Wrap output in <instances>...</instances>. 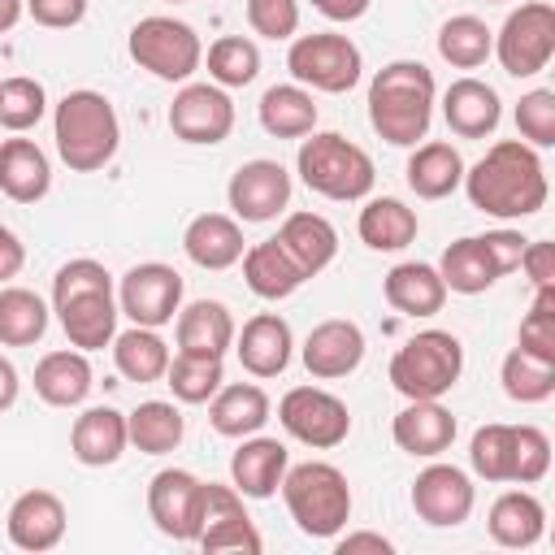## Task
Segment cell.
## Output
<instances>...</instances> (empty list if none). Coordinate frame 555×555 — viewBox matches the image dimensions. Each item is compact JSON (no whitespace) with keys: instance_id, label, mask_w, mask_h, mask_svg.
Returning <instances> with one entry per match:
<instances>
[{"instance_id":"44dd1931","label":"cell","mask_w":555,"mask_h":555,"mask_svg":"<svg viewBox=\"0 0 555 555\" xmlns=\"http://www.w3.org/2000/svg\"><path fill=\"white\" fill-rule=\"evenodd\" d=\"M390 438L416 460H438L455 442V416L438 399H408V408L390 421Z\"/></svg>"},{"instance_id":"7dc6e473","label":"cell","mask_w":555,"mask_h":555,"mask_svg":"<svg viewBox=\"0 0 555 555\" xmlns=\"http://www.w3.org/2000/svg\"><path fill=\"white\" fill-rule=\"evenodd\" d=\"M516 347L529 351V356H538V360H551V364H555V286H538V291H533V304H529V312L520 317Z\"/></svg>"},{"instance_id":"d590c367","label":"cell","mask_w":555,"mask_h":555,"mask_svg":"<svg viewBox=\"0 0 555 555\" xmlns=\"http://www.w3.org/2000/svg\"><path fill=\"white\" fill-rule=\"evenodd\" d=\"M356 230H360V243L373 251H403L416 238L421 221H416V208H408L395 195H382V199H369L360 208Z\"/></svg>"},{"instance_id":"7a4b0ae2","label":"cell","mask_w":555,"mask_h":555,"mask_svg":"<svg viewBox=\"0 0 555 555\" xmlns=\"http://www.w3.org/2000/svg\"><path fill=\"white\" fill-rule=\"evenodd\" d=\"M52 312L78 351H100L117 334V299H113V278L100 260H69L52 278Z\"/></svg>"},{"instance_id":"8992f818","label":"cell","mask_w":555,"mask_h":555,"mask_svg":"<svg viewBox=\"0 0 555 555\" xmlns=\"http://www.w3.org/2000/svg\"><path fill=\"white\" fill-rule=\"evenodd\" d=\"M295 169H299V178H304L308 191H317V195H325V199H338V204L364 199V195L373 191V182H377L373 156H369L360 143L343 139V134H334V130H321V134L312 130V134H304L299 156H295Z\"/></svg>"},{"instance_id":"836d02e7","label":"cell","mask_w":555,"mask_h":555,"mask_svg":"<svg viewBox=\"0 0 555 555\" xmlns=\"http://www.w3.org/2000/svg\"><path fill=\"white\" fill-rule=\"evenodd\" d=\"M438 278H442V286L455 291V295H481V291H490L503 273H499V264H494L486 238H481V234H468V238H455V243L442 251Z\"/></svg>"},{"instance_id":"94428289","label":"cell","mask_w":555,"mask_h":555,"mask_svg":"<svg viewBox=\"0 0 555 555\" xmlns=\"http://www.w3.org/2000/svg\"><path fill=\"white\" fill-rule=\"evenodd\" d=\"M486 4H507V0H486Z\"/></svg>"},{"instance_id":"e575fe53","label":"cell","mask_w":555,"mask_h":555,"mask_svg":"<svg viewBox=\"0 0 555 555\" xmlns=\"http://www.w3.org/2000/svg\"><path fill=\"white\" fill-rule=\"evenodd\" d=\"M260 113V126L273 134V139H304L317 130V100L308 87L299 82H278L260 95L256 104Z\"/></svg>"},{"instance_id":"9f6ffc18","label":"cell","mask_w":555,"mask_h":555,"mask_svg":"<svg viewBox=\"0 0 555 555\" xmlns=\"http://www.w3.org/2000/svg\"><path fill=\"white\" fill-rule=\"evenodd\" d=\"M321 17H330V22H356V17H364L369 13V4L373 0H308Z\"/></svg>"},{"instance_id":"9c48e42d","label":"cell","mask_w":555,"mask_h":555,"mask_svg":"<svg viewBox=\"0 0 555 555\" xmlns=\"http://www.w3.org/2000/svg\"><path fill=\"white\" fill-rule=\"evenodd\" d=\"M286 69L299 87L325 91V95H343L360 82L364 74V56L347 35L334 30H317V35H295L291 52H286Z\"/></svg>"},{"instance_id":"b9f144b4","label":"cell","mask_w":555,"mask_h":555,"mask_svg":"<svg viewBox=\"0 0 555 555\" xmlns=\"http://www.w3.org/2000/svg\"><path fill=\"white\" fill-rule=\"evenodd\" d=\"M165 386L173 390V399H178V403H208V399L225 386L221 356H191V351L169 356Z\"/></svg>"},{"instance_id":"c3c4849f","label":"cell","mask_w":555,"mask_h":555,"mask_svg":"<svg viewBox=\"0 0 555 555\" xmlns=\"http://www.w3.org/2000/svg\"><path fill=\"white\" fill-rule=\"evenodd\" d=\"M516 130L529 147H555V91L533 87L516 104Z\"/></svg>"},{"instance_id":"ee69618b","label":"cell","mask_w":555,"mask_h":555,"mask_svg":"<svg viewBox=\"0 0 555 555\" xmlns=\"http://www.w3.org/2000/svg\"><path fill=\"white\" fill-rule=\"evenodd\" d=\"M260 74V48L247 35H221L208 43V78L217 87H247Z\"/></svg>"},{"instance_id":"6f0895ef","label":"cell","mask_w":555,"mask_h":555,"mask_svg":"<svg viewBox=\"0 0 555 555\" xmlns=\"http://www.w3.org/2000/svg\"><path fill=\"white\" fill-rule=\"evenodd\" d=\"M356 551H377V555H390V551H395V542H390V538H382V533H369V529L338 538V555H356Z\"/></svg>"},{"instance_id":"ab89813d","label":"cell","mask_w":555,"mask_h":555,"mask_svg":"<svg viewBox=\"0 0 555 555\" xmlns=\"http://www.w3.org/2000/svg\"><path fill=\"white\" fill-rule=\"evenodd\" d=\"M490 52H494V30H490L481 17L455 13V17L442 22V30H438V56H442L447 65H455V69H477V65L490 61Z\"/></svg>"},{"instance_id":"6da1fadb","label":"cell","mask_w":555,"mask_h":555,"mask_svg":"<svg viewBox=\"0 0 555 555\" xmlns=\"http://www.w3.org/2000/svg\"><path fill=\"white\" fill-rule=\"evenodd\" d=\"M460 186L468 191L473 208L499 221L533 217L546 204V169L538 147H529L525 139H499L473 169H464Z\"/></svg>"},{"instance_id":"f907efd6","label":"cell","mask_w":555,"mask_h":555,"mask_svg":"<svg viewBox=\"0 0 555 555\" xmlns=\"http://www.w3.org/2000/svg\"><path fill=\"white\" fill-rule=\"evenodd\" d=\"M247 26L264 39H295L299 30V0H247Z\"/></svg>"},{"instance_id":"bcb514c9","label":"cell","mask_w":555,"mask_h":555,"mask_svg":"<svg viewBox=\"0 0 555 555\" xmlns=\"http://www.w3.org/2000/svg\"><path fill=\"white\" fill-rule=\"evenodd\" d=\"M512 451H516V425H481L468 442V464L481 481H512Z\"/></svg>"},{"instance_id":"8fae6325","label":"cell","mask_w":555,"mask_h":555,"mask_svg":"<svg viewBox=\"0 0 555 555\" xmlns=\"http://www.w3.org/2000/svg\"><path fill=\"white\" fill-rule=\"evenodd\" d=\"M278 421H282V429L295 442H304L312 451H334L351 434L347 403L338 395L321 390V386H295V390H286L282 403H278Z\"/></svg>"},{"instance_id":"484cf974","label":"cell","mask_w":555,"mask_h":555,"mask_svg":"<svg viewBox=\"0 0 555 555\" xmlns=\"http://www.w3.org/2000/svg\"><path fill=\"white\" fill-rule=\"evenodd\" d=\"M0 191L13 204H39L52 191V165L35 139L0 143Z\"/></svg>"},{"instance_id":"7402d4cb","label":"cell","mask_w":555,"mask_h":555,"mask_svg":"<svg viewBox=\"0 0 555 555\" xmlns=\"http://www.w3.org/2000/svg\"><path fill=\"white\" fill-rule=\"evenodd\" d=\"M234 351H238V364H243L251 377H278V373H286V364H291L295 334H291L286 317H278V312H256L251 321H243V334H234Z\"/></svg>"},{"instance_id":"ac0fdd59","label":"cell","mask_w":555,"mask_h":555,"mask_svg":"<svg viewBox=\"0 0 555 555\" xmlns=\"http://www.w3.org/2000/svg\"><path fill=\"white\" fill-rule=\"evenodd\" d=\"M304 369L317 377V382H338L347 373L360 369L364 360V330L347 317H330L321 325H312V334L304 338Z\"/></svg>"},{"instance_id":"f6af8a7d","label":"cell","mask_w":555,"mask_h":555,"mask_svg":"<svg viewBox=\"0 0 555 555\" xmlns=\"http://www.w3.org/2000/svg\"><path fill=\"white\" fill-rule=\"evenodd\" d=\"M43 113H48V91H43V82H35V78H26V74L0 78V126H4L9 134L35 130Z\"/></svg>"},{"instance_id":"4316f807","label":"cell","mask_w":555,"mask_h":555,"mask_svg":"<svg viewBox=\"0 0 555 555\" xmlns=\"http://www.w3.org/2000/svg\"><path fill=\"white\" fill-rule=\"evenodd\" d=\"M273 238L286 247V256L299 264L304 278H317V273L338 256V230H334L330 217H321V212H291V217L278 225Z\"/></svg>"},{"instance_id":"ba28073f","label":"cell","mask_w":555,"mask_h":555,"mask_svg":"<svg viewBox=\"0 0 555 555\" xmlns=\"http://www.w3.org/2000/svg\"><path fill=\"white\" fill-rule=\"evenodd\" d=\"M126 48H130V61L139 69H147L152 78H160V82H186L204 65V43H199L195 26H186L178 17H165V13L139 17L130 26Z\"/></svg>"},{"instance_id":"f35d334b","label":"cell","mask_w":555,"mask_h":555,"mask_svg":"<svg viewBox=\"0 0 555 555\" xmlns=\"http://www.w3.org/2000/svg\"><path fill=\"white\" fill-rule=\"evenodd\" d=\"M126 434H130V447H139L143 455H169V451H178L186 421L173 403L147 399L134 412H126Z\"/></svg>"},{"instance_id":"f1b7e54d","label":"cell","mask_w":555,"mask_h":555,"mask_svg":"<svg viewBox=\"0 0 555 555\" xmlns=\"http://www.w3.org/2000/svg\"><path fill=\"white\" fill-rule=\"evenodd\" d=\"M95 377H91V364H87V351L69 347V351H48L39 364H35V395L48 403V408H78L87 395H91Z\"/></svg>"},{"instance_id":"db71d44e","label":"cell","mask_w":555,"mask_h":555,"mask_svg":"<svg viewBox=\"0 0 555 555\" xmlns=\"http://www.w3.org/2000/svg\"><path fill=\"white\" fill-rule=\"evenodd\" d=\"M481 238H486V247H490L499 273H512V269L520 264V251H525L520 230H490V234H481Z\"/></svg>"},{"instance_id":"cb8c5ba5","label":"cell","mask_w":555,"mask_h":555,"mask_svg":"<svg viewBox=\"0 0 555 555\" xmlns=\"http://www.w3.org/2000/svg\"><path fill=\"white\" fill-rule=\"evenodd\" d=\"M182 251H186V260L199 264V269H212V273H217V269H230V264H238L243 251H247L243 225H238L234 217H225V212H199V217H191L186 230H182Z\"/></svg>"},{"instance_id":"e0dca14e","label":"cell","mask_w":555,"mask_h":555,"mask_svg":"<svg viewBox=\"0 0 555 555\" xmlns=\"http://www.w3.org/2000/svg\"><path fill=\"white\" fill-rule=\"evenodd\" d=\"M225 199L234 208L238 221H273L278 212H286L291 204V173L278 165V160H247L230 173V186H225Z\"/></svg>"},{"instance_id":"4dcf8cb0","label":"cell","mask_w":555,"mask_h":555,"mask_svg":"<svg viewBox=\"0 0 555 555\" xmlns=\"http://www.w3.org/2000/svg\"><path fill=\"white\" fill-rule=\"evenodd\" d=\"M234 317L221 299H195L178 308V351L191 356H225L234 347Z\"/></svg>"},{"instance_id":"5bb4252c","label":"cell","mask_w":555,"mask_h":555,"mask_svg":"<svg viewBox=\"0 0 555 555\" xmlns=\"http://www.w3.org/2000/svg\"><path fill=\"white\" fill-rule=\"evenodd\" d=\"M169 130L182 143L212 147L234 130V100L217 82H182V91L169 104Z\"/></svg>"},{"instance_id":"681fc988","label":"cell","mask_w":555,"mask_h":555,"mask_svg":"<svg viewBox=\"0 0 555 555\" xmlns=\"http://www.w3.org/2000/svg\"><path fill=\"white\" fill-rule=\"evenodd\" d=\"M551 473V438L538 425H516V451H512V486H533Z\"/></svg>"},{"instance_id":"6125c7cd","label":"cell","mask_w":555,"mask_h":555,"mask_svg":"<svg viewBox=\"0 0 555 555\" xmlns=\"http://www.w3.org/2000/svg\"><path fill=\"white\" fill-rule=\"evenodd\" d=\"M173 4H178V0H173Z\"/></svg>"},{"instance_id":"d6986e66","label":"cell","mask_w":555,"mask_h":555,"mask_svg":"<svg viewBox=\"0 0 555 555\" xmlns=\"http://www.w3.org/2000/svg\"><path fill=\"white\" fill-rule=\"evenodd\" d=\"M286 468H291L286 442L264 438V434L238 438V451L230 455V481H234V490L243 499H269V494H278Z\"/></svg>"},{"instance_id":"f5cc1de1","label":"cell","mask_w":555,"mask_h":555,"mask_svg":"<svg viewBox=\"0 0 555 555\" xmlns=\"http://www.w3.org/2000/svg\"><path fill=\"white\" fill-rule=\"evenodd\" d=\"M516 269H525V278L533 282V291L538 286H555V247L546 243V238H525V251H520V264Z\"/></svg>"},{"instance_id":"277c9868","label":"cell","mask_w":555,"mask_h":555,"mask_svg":"<svg viewBox=\"0 0 555 555\" xmlns=\"http://www.w3.org/2000/svg\"><path fill=\"white\" fill-rule=\"evenodd\" d=\"M52 139H56V156L74 169V173H95L104 169L117 147H121V121L117 108L108 104V95L82 87L69 91L56 113H52Z\"/></svg>"},{"instance_id":"603a6c76","label":"cell","mask_w":555,"mask_h":555,"mask_svg":"<svg viewBox=\"0 0 555 555\" xmlns=\"http://www.w3.org/2000/svg\"><path fill=\"white\" fill-rule=\"evenodd\" d=\"M442 117L451 126V134L460 139H486L499 130V117H503V104H499V91L481 78H455L447 91H442Z\"/></svg>"},{"instance_id":"74e56055","label":"cell","mask_w":555,"mask_h":555,"mask_svg":"<svg viewBox=\"0 0 555 555\" xmlns=\"http://www.w3.org/2000/svg\"><path fill=\"white\" fill-rule=\"evenodd\" d=\"M113 364L126 382H139V386L160 382L169 369V343L147 325H130L113 334Z\"/></svg>"},{"instance_id":"60d3db41","label":"cell","mask_w":555,"mask_h":555,"mask_svg":"<svg viewBox=\"0 0 555 555\" xmlns=\"http://www.w3.org/2000/svg\"><path fill=\"white\" fill-rule=\"evenodd\" d=\"M48 334V304L26 286L0 291V343L4 347H35Z\"/></svg>"},{"instance_id":"91938a15","label":"cell","mask_w":555,"mask_h":555,"mask_svg":"<svg viewBox=\"0 0 555 555\" xmlns=\"http://www.w3.org/2000/svg\"><path fill=\"white\" fill-rule=\"evenodd\" d=\"M26 13V0H0V35H9Z\"/></svg>"},{"instance_id":"7bdbcfd3","label":"cell","mask_w":555,"mask_h":555,"mask_svg":"<svg viewBox=\"0 0 555 555\" xmlns=\"http://www.w3.org/2000/svg\"><path fill=\"white\" fill-rule=\"evenodd\" d=\"M499 382H503V395L516 399V403H542L555 395V364L551 360H538L520 347H512L503 356V369H499Z\"/></svg>"},{"instance_id":"52a82bcc","label":"cell","mask_w":555,"mask_h":555,"mask_svg":"<svg viewBox=\"0 0 555 555\" xmlns=\"http://www.w3.org/2000/svg\"><path fill=\"white\" fill-rule=\"evenodd\" d=\"M464 373V347L451 330H421L390 356V386L403 399H442Z\"/></svg>"},{"instance_id":"11a10c76","label":"cell","mask_w":555,"mask_h":555,"mask_svg":"<svg viewBox=\"0 0 555 555\" xmlns=\"http://www.w3.org/2000/svg\"><path fill=\"white\" fill-rule=\"evenodd\" d=\"M22 264H26V247H22V238L0 221V282L17 278V273H22Z\"/></svg>"},{"instance_id":"816d5d0a","label":"cell","mask_w":555,"mask_h":555,"mask_svg":"<svg viewBox=\"0 0 555 555\" xmlns=\"http://www.w3.org/2000/svg\"><path fill=\"white\" fill-rule=\"evenodd\" d=\"M26 13L48 30H69L87 17V0H26Z\"/></svg>"},{"instance_id":"ffe728a7","label":"cell","mask_w":555,"mask_h":555,"mask_svg":"<svg viewBox=\"0 0 555 555\" xmlns=\"http://www.w3.org/2000/svg\"><path fill=\"white\" fill-rule=\"evenodd\" d=\"M65 503L52 494V490H26L13 499L9 516H4V529H9V542L17 551H52L61 538H65Z\"/></svg>"},{"instance_id":"3957f363","label":"cell","mask_w":555,"mask_h":555,"mask_svg":"<svg viewBox=\"0 0 555 555\" xmlns=\"http://www.w3.org/2000/svg\"><path fill=\"white\" fill-rule=\"evenodd\" d=\"M438 82L421 61H390L369 82V126L390 147H416L434 121Z\"/></svg>"},{"instance_id":"30bf717a","label":"cell","mask_w":555,"mask_h":555,"mask_svg":"<svg viewBox=\"0 0 555 555\" xmlns=\"http://www.w3.org/2000/svg\"><path fill=\"white\" fill-rule=\"evenodd\" d=\"M503 74L512 78H533L551 65L555 56V4L546 0H525L520 9L507 13V22L494 35V52Z\"/></svg>"},{"instance_id":"d6a6232c","label":"cell","mask_w":555,"mask_h":555,"mask_svg":"<svg viewBox=\"0 0 555 555\" xmlns=\"http://www.w3.org/2000/svg\"><path fill=\"white\" fill-rule=\"evenodd\" d=\"M243 282H247V291L260 295V299H286V295H295L308 278L299 273V264L286 256V247H282L278 238H260V243H251V247L243 251Z\"/></svg>"},{"instance_id":"2e32d148","label":"cell","mask_w":555,"mask_h":555,"mask_svg":"<svg viewBox=\"0 0 555 555\" xmlns=\"http://www.w3.org/2000/svg\"><path fill=\"white\" fill-rule=\"evenodd\" d=\"M473 499H477V490H473L468 473L455 464H429L412 481V512L434 529L464 525L473 512Z\"/></svg>"},{"instance_id":"d4e9b609","label":"cell","mask_w":555,"mask_h":555,"mask_svg":"<svg viewBox=\"0 0 555 555\" xmlns=\"http://www.w3.org/2000/svg\"><path fill=\"white\" fill-rule=\"evenodd\" d=\"M126 447H130L126 412H117V408H87L82 416H74L69 451H74L78 464H87V468H108V464L121 460Z\"/></svg>"},{"instance_id":"9a60e30c","label":"cell","mask_w":555,"mask_h":555,"mask_svg":"<svg viewBox=\"0 0 555 555\" xmlns=\"http://www.w3.org/2000/svg\"><path fill=\"white\" fill-rule=\"evenodd\" d=\"M199 551L221 555V551H243V555H260V533L243 507V494L234 486L221 481H204V529H199Z\"/></svg>"},{"instance_id":"5b68a950","label":"cell","mask_w":555,"mask_h":555,"mask_svg":"<svg viewBox=\"0 0 555 555\" xmlns=\"http://www.w3.org/2000/svg\"><path fill=\"white\" fill-rule=\"evenodd\" d=\"M282 499L304 538H338L351 520V486L347 477L325 460L291 464L282 477Z\"/></svg>"},{"instance_id":"1f68e13d","label":"cell","mask_w":555,"mask_h":555,"mask_svg":"<svg viewBox=\"0 0 555 555\" xmlns=\"http://www.w3.org/2000/svg\"><path fill=\"white\" fill-rule=\"evenodd\" d=\"M269 395L256 386V382H230L221 386L212 399H208V425L221 434V438H247V434H260L264 421H269Z\"/></svg>"},{"instance_id":"8d00e7d4","label":"cell","mask_w":555,"mask_h":555,"mask_svg":"<svg viewBox=\"0 0 555 555\" xmlns=\"http://www.w3.org/2000/svg\"><path fill=\"white\" fill-rule=\"evenodd\" d=\"M464 182V160L451 143L434 139V143H416L408 156V186L421 199H447L455 186Z\"/></svg>"},{"instance_id":"f546056e","label":"cell","mask_w":555,"mask_h":555,"mask_svg":"<svg viewBox=\"0 0 555 555\" xmlns=\"http://www.w3.org/2000/svg\"><path fill=\"white\" fill-rule=\"evenodd\" d=\"M486 529L499 546L507 551H525L533 546L542 533H546V507L538 494L529 490H507L490 503V516H486Z\"/></svg>"},{"instance_id":"4fadbf2b","label":"cell","mask_w":555,"mask_h":555,"mask_svg":"<svg viewBox=\"0 0 555 555\" xmlns=\"http://www.w3.org/2000/svg\"><path fill=\"white\" fill-rule=\"evenodd\" d=\"M117 308L134 325H147V330L169 325L182 308V273L173 264H160V260L134 264L117 286Z\"/></svg>"},{"instance_id":"680465c9","label":"cell","mask_w":555,"mask_h":555,"mask_svg":"<svg viewBox=\"0 0 555 555\" xmlns=\"http://www.w3.org/2000/svg\"><path fill=\"white\" fill-rule=\"evenodd\" d=\"M17 390H22L17 369H13V360H9V356H0V412H9V408L17 403Z\"/></svg>"},{"instance_id":"83f0119b","label":"cell","mask_w":555,"mask_h":555,"mask_svg":"<svg viewBox=\"0 0 555 555\" xmlns=\"http://www.w3.org/2000/svg\"><path fill=\"white\" fill-rule=\"evenodd\" d=\"M382 295H386V304H390L395 312H403V317H434V312H442V304H447V286H442L438 269L425 264V260H403V264H395V269L382 278Z\"/></svg>"},{"instance_id":"7c38bea8","label":"cell","mask_w":555,"mask_h":555,"mask_svg":"<svg viewBox=\"0 0 555 555\" xmlns=\"http://www.w3.org/2000/svg\"><path fill=\"white\" fill-rule=\"evenodd\" d=\"M147 516L173 542H195L204 529V481L186 468H160L147 481Z\"/></svg>"}]
</instances>
